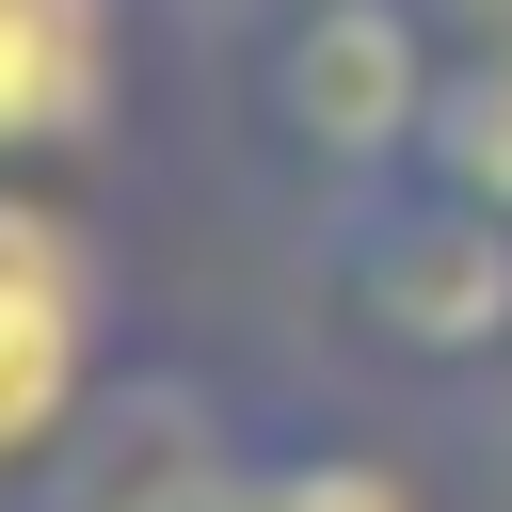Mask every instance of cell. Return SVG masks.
<instances>
[{
  "mask_svg": "<svg viewBox=\"0 0 512 512\" xmlns=\"http://www.w3.org/2000/svg\"><path fill=\"white\" fill-rule=\"evenodd\" d=\"M416 176H448L464 208H496V224H512V48H448V80H432V144H416Z\"/></svg>",
  "mask_w": 512,
  "mask_h": 512,
  "instance_id": "8992f818",
  "label": "cell"
},
{
  "mask_svg": "<svg viewBox=\"0 0 512 512\" xmlns=\"http://www.w3.org/2000/svg\"><path fill=\"white\" fill-rule=\"evenodd\" d=\"M416 16H432L448 48H512V0H416Z\"/></svg>",
  "mask_w": 512,
  "mask_h": 512,
  "instance_id": "52a82bcc",
  "label": "cell"
},
{
  "mask_svg": "<svg viewBox=\"0 0 512 512\" xmlns=\"http://www.w3.org/2000/svg\"><path fill=\"white\" fill-rule=\"evenodd\" d=\"M128 112V0H0V176H64Z\"/></svg>",
  "mask_w": 512,
  "mask_h": 512,
  "instance_id": "5b68a950",
  "label": "cell"
},
{
  "mask_svg": "<svg viewBox=\"0 0 512 512\" xmlns=\"http://www.w3.org/2000/svg\"><path fill=\"white\" fill-rule=\"evenodd\" d=\"M112 368V256L48 176H0V496L64 480L96 448Z\"/></svg>",
  "mask_w": 512,
  "mask_h": 512,
  "instance_id": "7a4b0ae2",
  "label": "cell"
},
{
  "mask_svg": "<svg viewBox=\"0 0 512 512\" xmlns=\"http://www.w3.org/2000/svg\"><path fill=\"white\" fill-rule=\"evenodd\" d=\"M432 80H448V32H432L416 0H288V16H272V112H288V144H304L336 192L416 176Z\"/></svg>",
  "mask_w": 512,
  "mask_h": 512,
  "instance_id": "277c9868",
  "label": "cell"
},
{
  "mask_svg": "<svg viewBox=\"0 0 512 512\" xmlns=\"http://www.w3.org/2000/svg\"><path fill=\"white\" fill-rule=\"evenodd\" d=\"M48 512H432V480L368 432H240L208 400H112V432L48 480Z\"/></svg>",
  "mask_w": 512,
  "mask_h": 512,
  "instance_id": "6da1fadb",
  "label": "cell"
},
{
  "mask_svg": "<svg viewBox=\"0 0 512 512\" xmlns=\"http://www.w3.org/2000/svg\"><path fill=\"white\" fill-rule=\"evenodd\" d=\"M336 288L384 352L416 368H464V352H512V224L464 208L448 176H368L352 224H336Z\"/></svg>",
  "mask_w": 512,
  "mask_h": 512,
  "instance_id": "3957f363",
  "label": "cell"
}]
</instances>
